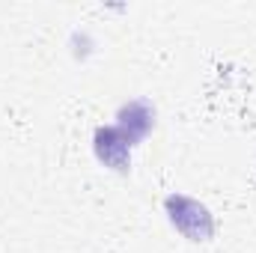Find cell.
I'll list each match as a JSON object with an SVG mask.
<instances>
[{"label":"cell","instance_id":"obj_1","mask_svg":"<svg viewBox=\"0 0 256 253\" xmlns=\"http://www.w3.org/2000/svg\"><path fill=\"white\" fill-rule=\"evenodd\" d=\"M164 208V218L167 224L173 226V232H179L185 242L191 244H208L218 232V220H214V212L196 200L191 194H182V190H170L161 202Z\"/></svg>","mask_w":256,"mask_h":253},{"label":"cell","instance_id":"obj_2","mask_svg":"<svg viewBox=\"0 0 256 253\" xmlns=\"http://www.w3.org/2000/svg\"><path fill=\"white\" fill-rule=\"evenodd\" d=\"M90 146H92V158H96L104 170L120 173V176H128V173H131L134 149H137V146H134V143H131V140H128L126 134L114 126V122L96 128V131H92Z\"/></svg>","mask_w":256,"mask_h":253},{"label":"cell","instance_id":"obj_3","mask_svg":"<svg viewBox=\"0 0 256 253\" xmlns=\"http://www.w3.org/2000/svg\"><path fill=\"white\" fill-rule=\"evenodd\" d=\"M114 126L126 134L134 146H143V140L155 131L158 126V108L152 104V98L146 96H137V98H128L116 108L114 114Z\"/></svg>","mask_w":256,"mask_h":253},{"label":"cell","instance_id":"obj_4","mask_svg":"<svg viewBox=\"0 0 256 253\" xmlns=\"http://www.w3.org/2000/svg\"><path fill=\"white\" fill-rule=\"evenodd\" d=\"M66 48H68V54H72L74 63H86L90 57H96V51H98V39H96L92 30H86V27H74V30L68 33Z\"/></svg>","mask_w":256,"mask_h":253}]
</instances>
